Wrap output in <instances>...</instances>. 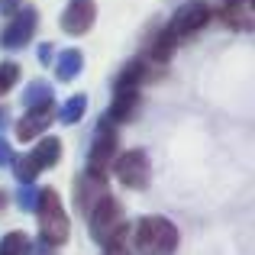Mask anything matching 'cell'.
<instances>
[{
    "mask_svg": "<svg viewBox=\"0 0 255 255\" xmlns=\"http://www.w3.org/2000/svg\"><path fill=\"white\" fill-rule=\"evenodd\" d=\"M13 158H16V155H13V149H10V142H6V139H3V136H0V168H6V165H10V162H13Z\"/></svg>",
    "mask_w": 255,
    "mask_h": 255,
    "instance_id": "20",
    "label": "cell"
},
{
    "mask_svg": "<svg viewBox=\"0 0 255 255\" xmlns=\"http://www.w3.org/2000/svg\"><path fill=\"white\" fill-rule=\"evenodd\" d=\"M58 120V110H55V100L49 104H39V107H29L23 110V117L16 120V139L29 142V139H39L42 132H49V126Z\"/></svg>",
    "mask_w": 255,
    "mask_h": 255,
    "instance_id": "9",
    "label": "cell"
},
{
    "mask_svg": "<svg viewBox=\"0 0 255 255\" xmlns=\"http://www.w3.org/2000/svg\"><path fill=\"white\" fill-rule=\"evenodd\" d=\"M36 197H39V191L32 184L19 187V207H23V210H36Z\"/></svg>",
    "mask_w": 255,
    "mask_h": 255,
    "instance_id": "19",
    "label": "cell"
},
{
    "mask_svg": "<svg viewBox=\"0 0 255 255\" xmlns=\"http://www.w3.org/2000/svg\"><path fill=\"white\" fill-rule=\"evenodd\" d=\"M58 158H62V142H58L55 136H45V139L36 142L32 152H26V155H19L16 162H13V171H16L19 184H32V178L42 168H55Z\"/></svg>",
    "mask_w": 255,
    "mask_h": 255,
    "instance_id": "6",
    "label": "cell"
},
{
    "mask_svg": "<svg viewBox=\"0 0 255 255\" xmlns=\"http://www.w3.org/2000/svg\"><path fill=\"white\" fill-rule=\"evenodd\" d=\"M87 226H91V236L97 246L110 249L117 243H126V233H129V223H126V210L120 207V200L113 194H104L97 204L87 210Z\"/></svg>",
    "mask_w": 255,
    "mask_h": 255,
    "instance_id": "1",
    "label": "cell"
},
{
    "mask_svg": "<svg viewBox=\"0 0 255 255\" xmlns=\"http://www.w3.org/2000/svg\"><path fill=\"white\" fill-rule=\"evenodd\" d=\"M107 255H129V249H126V243H117V246H110V249H104Z\"/></svg>",
    "mask_w": 255,
    "mask_h": 255,
    "instance_id": "23",
    "label": "cell"
},
{
    "mask_svg": "<svg viewBox=\"0 0 255 255\" xmlns=\"http://www.w3.org/2000/svg\"><path fill=\"white\" fill-rule=\"evenodd\" d=\"M32 252V243L23 230H13L0 239V255H29Z\"/></svg>",
    "mask_w": 255,
    "mask_h": 255,
    "instance_id": "15",
    "label": "cell"
},
{
    "mask_svg": "<svg viewBox=\"0 0 255 255\" xmlns=\"http://www.w3.org/2000/svg\"><path fill=\"white\" fill-rule=\"evenodd\" d=\"M23 6V0H0V13H16Z\"/></svg>",
    "mask_w": 255,
    "mask_h": 255,
    "instance_id": "22",
    "label": "cell"
},
{
    "mask_svg": "<svg viewBox=\"0 0 255 255\" xmlns=\"http://www.w3.org/2000/svg\"><path fill=\"white\" fill-rule=\"evenodd\" d=\"M94 19H97V3L94 0H68L58 23L68 36H84V32H91Z\"/></svg>",
    "mask_w": 255,
    "mask_h": 255,
    "instance_id": "10",
    "label": "cell"
},
{
    "mask_svg": "<svg viewBox=\"0 0 255 255\" xmlns=\"http://www.w3.org/2000/svg\"><path fill=\"white\" fill-rule=\"evenodd\" d=\"M16 81H19V65L16 62H0V97H6L16 87Z\"/></svg>",
    "mask_w": 255,
    "mask_h": 255,
    "instance_id": "18",
    "label": "cell"
},
{
    "mask_svg": "<svg viewBox=\"0 0 255 255\" xmlns=\"http://www.w3.org/2000/svg\"><path fill=\"white\" fill-rule=\"evenodd\" d=\"M120 155V132L113 123L100 120L97 129H94V142H91V152H87V168L84 174L87 178H97V181H107L113 162Z\"/></svg>",
    "mask_w": 255,
    "mask_h": 255,
    "instance_id": "5",
    "label": "cell"
},
{
    "mask_svg": "<svg viewBox=\"0 0 255 255\" xmlns=\"http://www.w3.org/2000/svg\"><path fill=\"white\" fill-rule=\"evenodd\" d=\"M36 217H39V236H42V246L58 249V246L68 243L71 223H68V213H65V207H62L58 191H52V187L39 191V197H36Z\"/></svg>",
    "mask_w": 255,
    "mask_h": 255,
    "instance_id": "2",
    "label": "cell"
},
{
    "mask_svg": "<svg viewBox=\"0 0 255 255\" xmlns=\"http://www.w3.org/2000/svg\"><path fill=\"white\" fill-rule=\"evenodd\" d=\"M210 16H213L210 3H204V0H184V3H181L178 10L171 13V19L165 23V29H162L165 42L174 49L178 42H187V39H194L200 29H207Z\"/></svg>",
    "mask_w": 255,
    "mask_h": 255,
    "instance_id": "4",
    "label": "cell"
},
{
    "mask_svg": "<svg viewBox=\"0 0 255 255\" xmlns=\"http://www.w3.org/2000/svg\"><path fill=\"white\" fill-rule=\"evenodd\" d=\"M52 58H55V49H52V42H45V45H39V62L42 65H49Z\"/></svg>",
    "mask_w": 255,
    "mask_h": 255,
    "instance_id": "21",
    "label": "cell"
},
{
    "mask_svg": "<svg viewBox=\"0 0 255 255\" xmlns=\"http://www.w3.org/2000/svg\"><path fill=\"white\" fill-rule=\"evenodd\" d=\"M49 100H52V91H49V84H42V81L29 84L26 94H23V107L26 110H29V107H39V104H49Z\"/></svg>",
    "mask_w": 255,
    "mask_h": 255,
    "instance_id": "17",
    "label": "cell"
},
{
    "mask_svg": "<svg viewBox=\"0 0 255 255\" xmlns=\"http://www.w3.org/2000/svg\"><path fill=\"white\" fill-rule=\"evenodd\" d=\"M220 19L230 29H252V3L249 0H220Z\"/></svg>",
    "mask_w": 255,
    "mask_h": 255,
    "instance_id": "12",
    "label": "cell"
},
{
    "mask_svg": "<svg viewBox=\"0 0 255 255\" xmlns=\"http://www.w3.org/2000/svg\"><path fill=\"white\" fill-rule=\"evenodd\" d=\"M84 110H87V97H84V94H75V97H71L68 104L58 110V120H62L65 126H75L78 120L84 117Z\"/></svg>",
    "mask_w": 255,
    "mask_h": 255,
    "instance_id": "16",
    "label": "cell"
},
{
    "mask_svg": "<svg viewBox=\"0 0 255 255\" xmlns=\"http://www.w3.org/2000/svg\"><path fill=\"white\" fill-rule=\"evenodd\" d=\"M81 71H84V52H78V49L62 52V58H58V65H55L58 81H71V78L81 75Z\"/></svg>",
    "mask_w": 255,
    "mask_h": 255,
    "instance_id": "14",
    "label": "cell"
},
{
    "mask_svg": "<svg viewBox=\"0 0 255 255\" xmlns=\"http://www.w3.org/2000/svg\"><path fill=\"white\" fill-rule=\"evenodd\" d=\"M75 187H78V210H81L84 217H87V210H91L104 194H110V191H107V181L87 178V174H81V181H78Z\"/></svg>",
    "mask_w": 255,
    "mask_h": 255,
    "instance_id": "13",
    "label": "cell"
},
{
    "mask_svg": "<svg viewBox=\"0 0 255 255\" xmlns=\"http://www.w3.org/2000/svg\"><path fill=\"white\" fill-rule=\"evenodd\" d=\"M0 120H3V110H0Z\"/></svg>",
    "mask_w": 255,
    "mask_h": 255,
    "instance_id": "24",
    "label": "cell"
},
{
    "mask_svg": "<svg viewBox=\"0 0 255 255\" xmlns=\"http://www.w3.org/2000/svg\"><path fill=\"white\" fill-rule=\"evenodd\" d=\"M113 174H117V181L123 187H129V191H142L145 184H149V174H152V165H149V155H145L142 149H126L117 155V162H113Z\"/></svg>",
    "mask_w": 255,
    "mask_h": 255,
    "instance_id": "7",
    "label": "cell"
},
{
    "mask_svg": "<svg viewBox=\"0 0 255 255\" xmlns=\"http://www.w3.org/2000/svg\"><path fill=\"white\" fill-rule=\"evenodd\" d=\"M36 26H39L36 6H19V10L13 13V19L3 26V32H0V45H3V49H23V45L36 36Z\"/></svg>",
    "mask_w": 255,
    "mask_h": 255,
    "instance_id": "8",
    "label": "cell"
},
{
    "mask_svg": "<svg viewBox=\"0 0 255 255\" xmlns=\"http://www.w3.org/2000/svg\"><path fill=\"white\" fill-rule=\"evenodd\" d=\"M132 239H136V252L139 255H174L181 236H178V226H174L171 220L152 213V217H142L136 223Z\"/></svg>",
    "mask_w": 255,
    "mask_h": 255,
    "instance_id": "3",
    "label": "cell"
},
{
    "mask_svg": "<svg viewBox=\"0 0 255 255\" xmlns=\"http://www.w3.org/2000/svg\"><path fill=\"white\" fill-rule=\"evenodd\" d=\"M142 113V94L139 91H113V100H110V110H107V123L113 126H126L132 120H139Z\"/></svg>",
    "mask_w": 255,
    "mask_h": 255,
    "instance_id": "11",
    "label": "cell"
}]
</instances>
